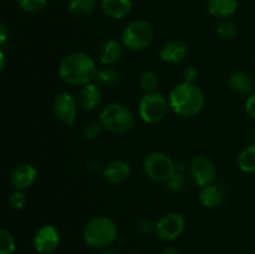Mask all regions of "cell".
I'll return each instance as SVG.
<instances>
[{"mask_svg": "<svg viewBox=\"0 0 255 254\" xmlns=\"http://www.w3.org/2000/svg\"><path fill=\"white\" fill-rule=\"evenodd\" d=\"M96 64L85 52H72L60 62L59 75L69 85L85 86L96 79Z\"/></svg>", "mask_w": 255, "mask_h": 254, "instance_id": "6da1fadb", "label": "cell"}, {"mask_svg": "<svg viewBox=\"0 0 255 254\" xmlns=\"http://www.w3.org/2000/svg\"><path fill=\"white\" fill-rule=\"evenodd\" d=\"M204 95L196 84L181 82L172 87L168 104L172 111L181 117H193L203 110Z\"/></svg>", "mask_w": 255, "mask_h": 254, "instance_id": "7a4b0ae2", "label": "cell"}, {"mask_svg": "<svg viewBox=\"0 0 255 254\" xmlns=\"http://www.w3.org/2000/svg\"><path fill=\"white\" fill-rule=\"evenodd\" d=\"M117 226L109 217H95L84 227L82 237L85 243L95 249L109 248L117 239Z\"/></svg>", "mask_w": 255, "mask_h": 254, "instance_id": "3957f363", "label": "cell"}, {"mask_svg": "<svg viewBox=\"0 0 255 254\" xmlns=\"http://www.w3.org/2000/svg\"><path fill=\"white\" fill-rule=\"evenodd\" d=\"M99 122L112 133L124 134L134 127V117L126 106L117 102L106 105L100 114Z\"/></svg>", "mask_w": 255, "mask_h": 254, "instance_id": "277c9868", "label": "cell"}, {"mask_svg": "<svg viewBox=\"0 0 255 254\" xmlns=\"http://www.w3.org/2000/svg\"><path fill=\"white\" fill-rule=\"evenodd\" d=\"M153 27L148 21L136 20L127 25L122 31L121 41L125 47L132 51H141L148 47L153 40Z\"/></svg>", "mask_w": 255, "mask_h": 254, "instance_id": "5b68a950", "label": "cell"}, {"mask_svg": "<svg viewBox=\"0 0 255 254\" xmlns=\"http://www.w3.org/2000/svg\"><path fill=\"white\" fill-rule=\"evenodd\" d=\"M168 100L159 92H146L138 104V115L146 124L153 125L162 121L168 112Z\"/></svg>", "mask_w": 255, "mask_h": 254, "instance_id": "8992f818", "label": "cell"}, {"mask_svg": "<svg viewBox=\"0 0 255 254\" xmlns=\"http://www.w3.org/2000/svg\"><path fill=\"white\" fill-rule=\"evenodd\" d=\"M173 159L163 152H152L143 159V172L149 179L166 183L174 172Z\"/></svg>", "mask_w": 255, "mask_h": 254, "instance_id": "52a82bcc", "label": "cell"}, {"mask_svg": "<svg viewBox=\"0 0 255 254\" xmlns=\"http://www.w3.org/2000/svg\"><path fill=\"white\" fill-rule=\"evenodd\" d=\"M216 176V164L206 154L197 156L189 166V177L192 182L201 188L214 183Z\"/></svg>", "mask_w": 255, "mask_h": 254, "instance_id": "ba28073f", "label": "cell"}, {"mask_svg": "<svg viewBox=\"0 0 255 254\" xmlns=\"http://www.w3.org/2000/svg\"><path fill=\"white\" fill-rule=\"evenodd\" d=\"M184 227H186V221L183 216L176 212H169L158 219L154 226V231L159 239L164 242H172L181 237Z\"/></svg>", "mask_w": 255, "mask_h": 254, "instance_id": "9c48e42d", "label": "cell"}, {"mask_svg": "<svg viewBox=\"0 0 255 254\" xmlns=\"http://www.w3.org/2000/svg\"><path fill=\"white\" fill-rule=\"evenodd\" d=\"M77 109L79 102L69 92H61L57 95L52 104L55 117L67 126H74L76 122Z\"/></svg>", "mask_w": 255, "mask_h": 254, "instance_id": "30bf717a", "label": "cell"}, {"mask_svg": "<svg viewBox=\"0 0 255 254\" xmlns=\"http://www.w3.org/2000/svg\"><path fill=\"white\" fill-rule=\"evenodd\" d=\"M60 241L59 229L52 224H45L36 231L32 244L39 254H52L59 248Z\"/></svg>", "mask_w": 255, "mask_h": 254, "instance_id": "8fae6325", "label": "cell"}, {"mask_svg": "<svg viewBox=\"0 0 255 254\" xmlns=\"http://www.w3.org/2000/svg\"><path fill=\"white\" fill-rule=\"evenodd\" d=\"M37 177V169L31 163H21L12 169L10 182L15 189L25 191L34 184Z\"/></svg>", "mask_w": 255, "mask_h": 254, "instance_id": "7c38bea8", "label": "cell"}, {"mask_svg": "<svg viewBox=\"0 0 255 254\" xmlns=\"http://www.w3.org/2000/svg\"><path fill=\"white\" fill-rule=\"evenodd\" d=\"M131 174V167L126 161L115 159L104 167L102 176L110 184H121L128 179Z\"/></svg>", "mask_w": 255, "mask_h": 254, "instance_id": "4fadbf2b", "label": "cell"}, {"mask_svg": "<svg viewBox=\"0 0 255 254\" xmlns=\"http://www.w3.org/2000/svg\"><path fill=\"white\" fill-rule=\"evenodd\" d=\"M102 99V92L101 89L97 86L96 84H90L85 85L81 87L79 92V106L81 107L84 111H94L99 107V105L101 104Z\"/></svg>", "mask_w": 255, "mask_h": 254, "instance_id": "5bb4252c", "label": "cell"}, {"mask_svg": "<svg viewBox=\"0 0 255 254\" xmlns=\"http://www.w3.org/2000/svg\"><path fill=\"white\" fill-rule=\"evenodd\" d=\"M227 189L222 183H212L203 187L199 192V201L207 208H216L219 207L224 201Z\"/></svg>", "mask_w": 255, "mask_h": 254, "instance_id": "9a60e30c", "label": "cell"}, {"mask_svg": "<svg viewBox=\"0 0 255 254\" xmlns=\"http://www.w3.org/2000/svg\"><path fill=\"white\" fill-rule=\"evenodd\" d=\"M122 56V44L115 39H109L100 45L97 50V57L105 66L116 64Z\"/></svg>", "mask_w": 255, "mask_h": 254, "instance_id": "2e32d148", "label": "cell"}, {"mask_svg": "<svg viewBox=\"0 0 255 254\" xmlns=\"http://www.w3.org/2000/svg\"><path fill=\"white\" fill-rule=\"evenodd\" d=\"M187 55H188V46L184 42L177 41V40L164 44L159 51V57L164 62H169V64L182 62L186 59Z\"/></svg>", "mask_w": 255, "mask_h": 254, "instance_id": "e0dca14e", "label": "cell"}, {"mask_svg": "<svg viewBox=\"0 0 255 254\" xmlns=\"http://www.w3.org/2000/svg\"><path fill=\"white\" fill-rule=\"evenodd\" d=\"M101 9L111 19H124L131 12V0H101Z\"/></svg>", "mask_w": 255, "mask_h": 254, "instance_id": "ac0fdd59", "label": "cell"}, {"mask_svg": "<svg viewBox=\"0 0 255 254\" xmlns=\"http://www.w3.org/2000/svg\"><path fill=\"white\" fill-rule=\"evenodd\" d=\"M229 85H231L233 91L242 95H247L253 91L254 80L248 72L236 71L229 76Z\"/></svg>", "mask_w": 255, "mask_h": 254, "instance_id": "d6986e66", "label": "cell"}, {"mask_svg": "<svg viewBox=\"0 0 255 254\" xmlns=\"http://www.w3.org/2000/svg\"><path fill=\"white\" fill-rule=\"evenodd\" d=\"M238 9L237 0H209L208 11L214 17H228Z\"/></svg>", "mask_w": 255, "mask_h": 254, "instance_id": "ffe728a7", "label": "cell"}, {"mask_svg": "<svg viewBox=\"0 0 255 254\" xmlns=\"http://www.w3.org/2000/svg\"><path fill=\"white\" fill-rule=\"evenodd\" d=\"M186 172L187 166L184 162H177L174 163V172L171 176V178L166 182V186L169 191L178 192L186 187Z\"/></svg>", "mask_w": 255, "mask_h": 254, "instance_id": "44dd1931", "label": "cell"}, {"mask_svg": "<svg viewBox=\"0 0 255 254\" xmlns=\"http://www.w3.org/2000/svg\"><path fill=\"white\" fill-rule=\"evenodd\" d=\"M97 6L96 0H70L69 11L71 12L74 16L84 17L87 15H91L95 11Z\"/></svg>", "mask_w": 255, "mask_h": 254, "instance_id": "7402d4cb", "label": "cell"}, {"mask_svg": "<svg viewBox=\"0 0 255 254\" xmlns=\"http://www.w3.org/2000/svg\"><path fill=\"white\" fill-rule=\"evenodd\" d=\"M96 80L102 86L115 87L121 81V75H120V72L116 69H112V67L107 66L97 70Z\"/></svg>", "mask_w": 255, "mask_h": 254, "instance_id": "603a6c76", "label": "cell"}, {"mask_svg": "<svg viewBox=\"0 0 255 254\" xmlns=\"http://www.w3.org/2000/svg\"><path fill=\"white\" fill-rule=\"evenodd\" d=\"M238 167L246 173H255V144L246 147L239 153Z\"/></svg>", "mask_w": 255, "mask_h": 254, "instance_id": "cb8c5ba5", "label": "cell"}, {"mask_svg": "<svg viewBox=\"0 0 255 254\" xmlns=\"http://www.w3.org/2000/svg\"><path fill=\"white\" fill-rule=\"evenodd\" d=\"M159 84V79L158 75L156 74L154 71H144L142 74L141 79H139V85H141L142 90H144L146 92H154L156 89L158 87Z\"/></svg>", "mask_w": 255, "mask_h": 254, "instance_id": "d4e9b609", "label": "cell"}, {"mask_svg": "<svg viewBox=\"0 0 255 254\" xmlns=\"http://www.w3.org/2000/svg\"><path fill=\"white\" fill-rule=\"evenodd\" d=\"M16 249V243L10 232L0 228V254H12Z\"/></svg>", "mask_w": 255, "mask_h": 254, "instance_id": "484cf974", "label": "cell"}, {"mask_svg": "<svg viewBox=\"0 0 255 254\" xmlns=\"http://www.w3.org/2000/svg\"><path fill=\"white\" fill-rule=\"evenodd\" d=\"M19 7L29 14H36L44 10L47 5V0H17Z\"/></svg>", "mask_w": 255, "mask_h": 254, "instance_id": "4316f807", "label": "cell"}, {"mask_svg": "<svg viewBox=\"0 0 255 254\" xmlns=\"http://www.w3.org/2000/svg\"><path fill=\"white\" fill-rule=\"evenodd\" d=\"M217 34L224 40H233L238 34V29L236 25L231 21H223L217 26Z\"/></svg>", "mask_w": 255, "mask_h": 254, "instance_id": "83f0119b", "label": "cell"}, {"mask_svg": "<svg viewBox=\"0 0 255 254\" xmlns=\"http://www.w3.org/2000/svg\"><path fill=\"white\" fill-rule=\"evenodd\" d=\"M9 203L16 211H20V209L24 208L25 204H26V196H25L24 191L16 189L14 193H11V196L9 198Z\"/></svg>", "mask_w": 255, "mask_h": 254, "instance_id": "f1b7e54d", "label": "cell"}, {"mask_svg": "<svg viewBox=\"0 0 255 254\" xmlns=\"http://www.w3.org/2000/svg\"><path fill=\"white\" fill-rule=\"evenodd\" d=\"M102 128H104V127L101 126L100 122H90V124H87L84 128V137L86 139L96 138L97 134L101 132Z\"/></svg>", "mask_w": 255, "mask_h": 254, "instance_id": "f546056e", "label": "cell"}, {"mask_svg": "<svg viewBox=\"0 0 255 254\" xmlns=\"http://www.w3.org/2000/svg\"><path fill=\"white\" fill-rule=\"evenodd\" d=\"M154 226L156 224H153L148 219H139L137 222V232L139 234H143V236L144 234H149L154 231Z\"/></svg>", "mask_w": 255, "mask_h": 254, "instance_id": "4dcf8cb0", "label": "cell"}, {"mask_svg": "<svg viewBox=\"0 0 255 254\" xmlns=\"http://www.w3.org/2000/svg\"><path fill=\"white\" fill-rule=\"evenodd\" d=\"M198 70L193 66H189L184 69L183 71V81L188 82V84H194L198 80Z\"/></svg>", "mask_w": 255, "mask_h": 254, "instance_id": "1f68e13d", "label": "cell"}, {"mask_svg": "<svg viewBox=\"0 0 255 254\" xmlns=\"http://www.w3.org/2000/svg\"><path fill=\"white\" fill-rule=\"evenodd\" d=\"M246 111L249 117L255 120V92L251 95L246 101Z\"/></svg>", "mask_w": 255, "mask_h": 254, "instance_id": "d6a6232c", "label": "cell"}, {"mask_svg": "<svg viewBox=\"0 0 255 254\" xmlns=\"http://www.w3.org/2000/svg\"><path fill=\"white\" fill-rule=\"evenodd\" d=\"M7 36H9V32H7L6 26L2 22H0V47L6 42Z\"/></svg>", "mask_w": 255, "mask_h": 254, "instance_id": "836d02e7", "label": "cell"}, {"mask_svg": "<svg viewBox=\"0 0 255 254\" xmlns=\"http://www.w3.org/2000/svg\"><path fill=\"white\" fill-rule=\"evenodd\" d=\"M4 66H5V55L4 52L0 50V74H1L2 70H4Z\"/></svg>", "mask_w": 255, "mask_h": 254, "instance_id": "e575fe53", "label": "cell"}, {"mask_svg": "<svg viewBox=\"0 0 255 254\" xmlns=\"http://www.w3.org/2000/svg\"><path fill=\"white\" fill-rule=\"evenodd\" d=\"M159 254H179L174 248H164Z\"/></svg>", "mask_w": 255, "mask_h": 254, "instance_id": "d590c367", "label": "cell"}, {"mask_svg": "<svg viewBox=\"0 0 255 254\" xmlns=\"http://www.w3.org/2000/svg\"><path fill=\"white\" fill-rule=\"evenodd\" d=\"M101 254H120V253L116 251V249L109 248V249H106V251H105V252H102Z\"/></svg>", "mask_w": 255, "mask_h": 254, "instance_id": "8d00e7d4", "label": "cell"}, {"mask_svg": "<svg viewBox=\"0 0 255 254\" xmlns=\"http://www.w3.org/2000/svg\"><path fill=\"white\" fill-rule=\"evenodd\" d=\"M251 141H252V144H255V128H253L251 131Z\"/></svg>", "mask_w": 255, "mask_h": 254, "instance_id": "74e56055", "label": "cell"}, {"mask_svg": "<svg viewBox=\"0 0 255 254\" xmlns=\"http://www.w3.org/2000/svg\"><path fill=\"white\" fill-rule=\"evenodd\" d=\"M239 254H254V253H249V252H244V253H239Z\"/></svg>", "mask_w": 255, "mask_h": 254, "instance_id": "f35d334b", "label": "cell"}, {"mask_svg": "<svg viewBox=\"0 0 255 254\" xmlns=\"http://www.w3.org/2000/svg\"><path fill=\"white\" fill-rule=\"evenodd\" d=\"M128 254H138V253H128Z\"/></svg>", "mask_w": 255, "mask_h": 254, "instance_id": "ab89813d", "label": "cell"}, {"mask_svg": "<svg viewBox=\"0 0 255 254\" xmlns=\"http://www.w3.org/2000/svg\"><path fill=\"white\" fill-rule=\"evenodd\" d=\"M254 59H255V54H254Z\"/></svg>", "mask_w": 255, "mask_h": 254, "instance_id": "60d3db41", "label": "cell"}]
</instances>
